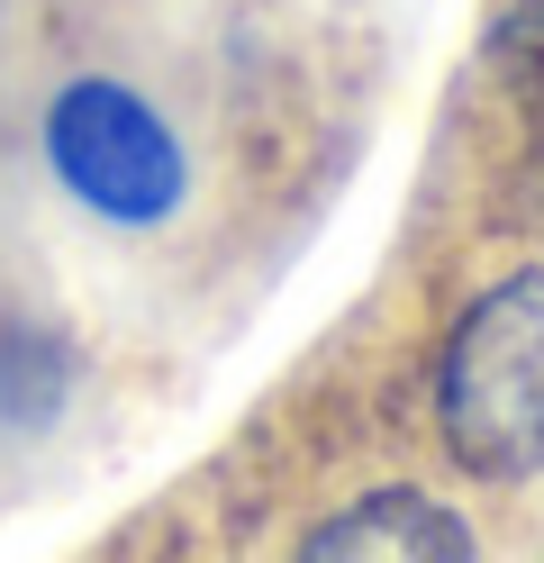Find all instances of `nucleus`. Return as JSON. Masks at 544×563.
<instances>
[{
    "instance_id": "1",
    "label": "nucleus",
    "mask_w": 544,
    "mask_h": 563,
    "mask_svg": "<svg viewBox=\"0 0 544 563\" xmlns=\"http://www.w3.org/2000/svg\"><path fill=\"white\" fill-rule=\"evenodd\" d=\"M435 428L445 454L481 482L544 473V264L508 273L463 309L435 364Z\"/></svg>"
},
{
    "instance_id": "2",
    "label": "nucleus",
    "mask_w": 544,
    "mask_h": 563,
    "mask_svg": "<svg viewBox=\"0 0 544 563\" xmlns=\"http://www.w3.org/2000/svg\"><path fill=\"white\" fill-rule=\"evenodd\" d=\"M46 173L82 219L119 236H155L191 209V155L173 119L119 74H73L46 100Z\"/></svg>"
},
{
    "instance_id": "3",
    "label": "nucleus",
    "mask_w": 544,
    "mask_h": 563,
    "mask_svg": "<svg viewBox=\"0 0 544 563\" xmlns=\"http://www.w3.org/2000/svg\"><path fill=\"white\" fill-rule=\"evenodd\" d=\"M463 563L471 554V527L445 509V500H426V490H373V500H354L336 509L309 537V563Z\"/></svg>"
},
{
    "instance_id": "4",
    "label": "nucleus",
    "mask_w": 544,
    "mask_h": 563,
    "mask_svg": "<svg viewBox=\"0 0 544 563\" xmlns=\"http://www.w3.org/2000/svg\"><path fill=\"white\" fill-rule=\"evenodd\" d=\"M526 10H544V0H526Z\"/></svg>"
}]
</instances>
